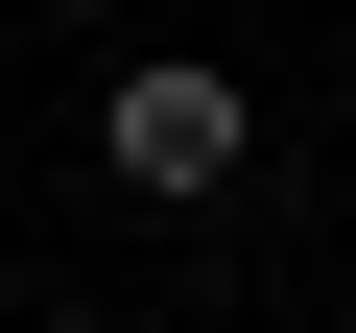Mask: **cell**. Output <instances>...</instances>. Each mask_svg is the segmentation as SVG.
Listing matches in <instances>:
<instances>
[{
  "label": "cell",
  "instance_id": "cell-1",
  "mask_svg": "<svg viewBox=\"0 0 356 333\" xmlns=\"http://www.w3.org/2000/svg\"><path fill=\"white\" fill-rule=\"evenodd\" d=\"M238 143H261V95H238L214 48H143V72L95 95V166H119L143 215H191V191H238Z\"/></svg>",
  "mask_w": 356,
  "mask_h": 333
},
{
  "label": "cell",
  "instance_id": "cell-2",
  "mask_svg": "<svg viewBox=\"0 0 356 333\" xmlns=\"http://www.w3.org/2000/svg\"><path fill=\"white\" fill-rule=\"evenodd\" d=\"M48 333H119V309H48Z\"/></svg>",
  "mask_w": 356,
  "mask_h": 333
}]
</instances>
